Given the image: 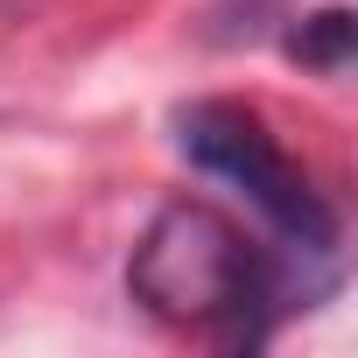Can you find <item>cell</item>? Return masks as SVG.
Here are the masks:
<instances>
[{"instance_id": "3957f363", "label": "cell", "mask_w": 358, "mask_h": 358, "mask_svg": "<svg viewBox=\"0 0 358 358\" xmlns=\"http://www.w3.org/2000/svg\"><path fill=\"white\" fill-rule=\"evenodd\" d=\"M309 71H323V78H337L344 64H351V15L344 8H323V15H309L302 29H295V43H288Z\"/></svg>"}, {"instance_id": "6da1fadb", "label": "cell", "mask_w": 358, "mask_h": 358, "mask_svg": "<svg viewBox=\"0 0 358 358\" xmlns=\"http://www.w3.org/2000/svg\"><path fill=\"white\" fill-rule=\"evenodd\" d=\"M127 295L183 337H211L225 351H246L267 337L274 316V260L232 225L218 204H162L127 260Z\"/></svg>"}, {"instance_id": "7a4b0ae2", "label": "cell", "mask_w": 358, "mask_h": 358, "mask_svg": "<svg viewBox=\"0 0 358 358\" xmlns=\"http://www.w3.org/2000/svg\"><path fill=\"white\" fill-rule=\"evenodd\" d=\"M183 155H190L197 169L225 176V183H239V190L253 197V211H260L274 232H288L302 253H330V246H337V218H330V204L316 197L309 176L288 162V148L267 134L260 113L225 106V99L190 106V113H183Z\"/></svg>"}]
</instances>
